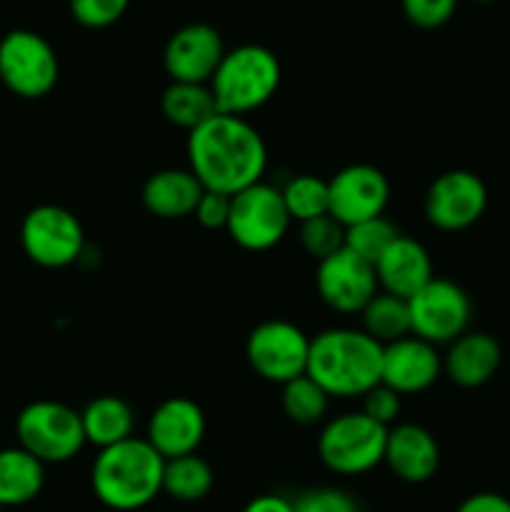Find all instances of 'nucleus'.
I'll use <instances>...</instances> for the list:
<instances>
[{"label":"nucleus","instance_id":"f257e3e1","mask_svg":"<svg viewBox=\"0 0 510 512\" xmlns=\"http://www.w3.org/2000/svg\"><path fill=\"white\" fill-rule=\"evenodd\" d=\"M188 163L205 190L235 195L263 180L268 148L245 118L215 113L188 133Z\"/></svg>","mask_w":510,"mask_h":512},{"label":"nucleus","instance_id":"f03ea898","mask_svg":"<svg viewBox=\"0 0 510 512\" xmlns=\"http://www.w3.org/2000/svg\"><path fill=\"white\" fill-rule=\"evenodd\" d=\"M383 345L365 330L330 328L310 340L308 370L330 398H363L380 383Z\"/></svg>","mask_w":510,"mask_h":512},{"label":"nucleus","instance_id":"7ed1b4c3","mask_svg":"<svg viewBox=\"0 0 510 512\" xmlns=\"http://www.w3.org/2000/svg\"><path fill=\"white\" fill-rule=\"evenodd\" d=\"M165 458L145 438L103 448L90 470V488L105 508L135 512L163 493Z\"/></svg>","mask_w":510,"mask_h":512},{"label":"nucleus","instance_id":"20e7f679","mask_svg":"<svg viewBox=\"0 0 510 512\" xmlns=\"http://www.w3.org/2000/svg\"><path fill=\"white\" fill-rule=\"evenodd\" d=\"M208 85L218 113L243 118L273 98L280 85V63L263 45H238L225 50Z\"/></svg>","mask_w":510,"mask_h":512},{"label":"nucleus","instance_id":"39448f33","mask_svg":"<svg viewBox=\"0 0 510 512\" xmlns=\"http://www.w3.org/2000/svg\"><path fill=\"white\" fill-rule=\"evenodd\" d=\"M15 438L43 465L68 463L83 450L85 433L78 410L58 400H33L15 418Z\"/></svg>","mask_w":510,"mask_h":512},{"label":"nucleus","instance_id":"423d86ee","mask_svg":"<svg viewBox=\"0 0 510 512\" xmlns=\"http://www.w3.org/2000/svg\"><path fill=\"white\" fill-rule=\"evenodd\" d=\"M388 430L365 413H345L325 423L318 438V455L335 475H363L385 458Z\"/></svg>","mask_w":510,"mask_h":512},{"label":"nucleus","instance_id":"0eeeda50","mask_svg":"<svg viewBox=\"0 0 510 512\" xmlns=\"http://www.w3.org/2000/svg\"><path fill=\"white\" fill-rule=\"evenodd\" d=\"M290 215L283 193L275 185L255 183L240 190L230 200V218L225 230L235 245L250 253H265L285 238L290 228Z\"/></svg>","mask_w":510,"mask_h":512},{"label":"nucleus","instance_id":"6e6552de","mask_svg":"<svg viewBox=\"0 0 510 512\" xmlns=\"http://www.w3.org/2000/svg\"><path fill=\"white\" fill-rule=\"evenodd\" d=\"M58 55L43 35L10 30L0 40V83L25 100L45 98L58 83Z\"/></svg>","mask_w":510,"mask_h":512},{"label":"nucleus","instance_id":"1a4fd4ad","mask_svg":"<svg viewBox=\"0 0 510 512\" xmlns=\"http://www.w3.org/2000/svg\"><path fill=\"white\" fill-rule=\"evenodd\" d=\"M410 335L430 345H450L468 333L470 295L448 278H433L408 300Z\"/></svg>","mask_w":510,"mask_h":512},{"label":"nucleus","instance_id":"9d476101","mask_svg":"<svg viewBox=\"0 0 510 512\" xmlns=\"http://www.w3.org/2000/svg\"><path fill=\"white\" fill-rule=\"evenodd\" d=\"M23 253L48 270L68 268L83 255L85 233L80 220L60 205H38L20 225Z\"/></svg>","mask_w":510,"mask_h":512},{"label":"nucleus","instance_id":"9b49d317","mask_svg":"<svg viewBox=\"0 0 510 512\" xmlns=\"http://www.w3.org/2000/svg\"><path fill=\"white\" fill-rule=\"evenodd\" d=\"M310 338L288 320H265L245 340L248 365L268 383L285 385L308 370Z\"/></svg>","mask_w":510,"mask_h":512},{"label":"nucleus","instance_id":"f8f14e48","mask_svg":"<svg viewBox=\"0 0 510 512\" xmlns=\"http://www.w3.org/2000/svg\"><path fill=\"white\" fill-rule=\"evenodd\" d=\"M425 218L433 228L460 233L478 223L488 208V188L470 170H448L430 183L425 193Z\"/></svg>","mask_w":510,"mask_h":512},{"label":"nucleus","instance_id":"ddd939ff","mask_svg":"<svg viewBox=\"0 0 510 512\" xmlns=\"http://www.w3.org/2000/svg\"><path fill=\"white\" fill-rule=\"evenodd\" d=\"M315 288L320 300L335 313H363L365 305L378 293L375 268L358 258L353 250L343 248L330 258L320 260L315 273Z\"/></svg>","mask_w":510,"mask_h":512},{"label":"nucleus","instance_id":"4468645a","mask_svg":"<svg viewBox=\"0 0 510 512\" xmlns=\"http://www.w3.org/2000/svg\"><path fill=\"white\" fill-rule=\"evenodd\" d=\"M330 215L350 228L383 215L390 198V183L383 170L368 163H353L328 180Z\"/></svg>","mask_w":510,"mask_h":512},{"label":"nucleus","instance_id":"2eb2a0df","mask_svg":"<svg viewBox=\"0 0 510 512\" xmlns=\"http://www.w3.org/2000/svg\"><path fill=\"white\" fill-rule=\"evenodd\" d=\"M223 55V38L213 25L190 23L170 35L163 53V65L173 83L208 85Z\"/></svg>","mask_w":510,"mask_h":512},{"label":"nucleus","instance_id":"dca6fc26","mask_svg":"<svg viewBox=\"0 0 510 512\" xmlns=\"http://www.w3.org/2000/svg\"><path fill=\"white\" fill-rule=\"evenodd\" d=\"M443 373V358L435 345L408 335L395 343L383 345V365H380V383L388 385L398 395H415L433 388Z\"/></svg>","mask_w":510,"mask_h":512},{"label":"nucleus","instance_id":"f3484780","mask_svg":"<svg viewBox=\"0 0 510 512\" xmlns=\"http://www.w3.org/2000/svg\"><path fill=\"white\" fill-rule=\"evenodd\" d=\"M205 438V415L195 400L168 398L148 420V440L165 460L195 453Z\"/></svg>","mask_w":510,"mask_h":512},{"label":"nucleus","instance_id":"a211bd4d","mask_svg":"<svg viewBox=\"0 0 510 512\" xmlns=\"http://www.w3.org/2000/svg\"><path fill=\"white\" fill-rule=\"evenodd\" d=\"M383 463L403 483H428L440 468L438 440L423 425H393L388 430V440H385Z\"/></svg>","mask_w":510,"mask_h":512},{"label":"nucleus","instance_id":"6ab92c4d","mask_svg":"<svg viewBox=\"0 0 510 512\" xmlns=\"http://www.w3.org/2000/svg\"><path fill=\"white\" fill-rule=\"evenodd\" d=\"M375 278H378L383 293L410 300L435 278L433 260H430L425 245L408 238V235H398L395 243L375 263Z\"/></svg>","mask_w":510,"mask_h":512},{"label":"nucleus","instance_id":"aec40b11","mask_svg":"<svg viewBox=\"0 0 510 512\" xmlns=\"http://www.w3.org/2000/svg\"><path fill=\"white\" fill-rule=\"evenodd\" d=\"M503 363V348L490 333L468 330L453 340L443 358V373L460 388H480L490 383Z\"/></svg>","mask_w":510,"mask_h":512},{"label":"nucleus","instance_id":"412c9836","mask_svg":"<svg viewBox=\"0 0 510 512\" xmlns=\"http://www.w3.org/2000/svg\"><path fill=\"white\" fill-rule=\"evenodd\" d=\"M205 188L193 173L180 168H165L150 175L143 185V205L148 213L163 220L188 218L195 213Z\"/></svg>","mask_w":510,"mask_h":512},{"label":"nucleus","instance_id":"4be33fe9","mask_svg":"<svg viewBox=\"0 0 510 512\" xmlns=\"http://www.w3.org/2000/svg\"><path fill=\"white\" fill-rule=\"evenodd\" d=\"M45 485V465L35 455L15 448L0 450V508L28 505Z\"/></svg>","mask_w":510,"mask_h":512},{"label":"nucleus","instance_id":"5701e85b","mask_svg":"<svg viewBox=\"0 0 510 512\" xmlns=\"http://www.w3.org/2000/svg\"><path fill=\"white\" fill-rule=\"evenodd\" d=\"M80 420H83L85 443L100 450L133 438L135 413L118 395H100L90 400L80 413Z\"/></svg>","mask_w":510,"mask_h":512},{"label":"nucleus","instance_id":"b1692460","mask_svg":"<svg viewBox=\"0 0 510 512\" xmlns=\"http://www.w3.org/2000/svg\"><path fill=\"white\" fill-rule=\"evenodd\" d=\"M160 108H163L168 123L188 130V133L218 113L210 85L203 83H170L160 100Z\"/></svg>","mask_w":510,"mask_h":512},{"label":"nucleus","instance_id":"393cba45","mask_svg":"<svg viewBox=\"0 0 510 512\" xmlns=\"http://www.w3.org/2000/svg\"><path fill=\"white\" fill-rule=\"evenodd\" d=\"M213 483V468L198 453L165 460L163 493L178 500V503H198V500L208 498Z\"/></svg>","mask_w":510,"mask_h":512},{"label":"nucleus","instance_id":"a878e982","mask_svg":"<svg viewBox=\"0 0 510 512\" xmlns=\"http://www.w3.org/2000/svg\"><path fill=\"white\" fill-rule=\"evenodd\" d=\"M363 325L370 338L380 345H390L410 335V308L408 300L390 293H375L363 308Z\"/></svg>","mask_w":510,"mask_h":512},{"label":"nucleus","instance_id":"bb28decb","mask_svg":"<svg viewBox=\"0 0 510 512\" xmlns=\"http://www.w3.org/2000/svg\"><path fill=\"white\" fill-rule=\"evenodd\" d=\"M280 193H283L290 220L308 223V220L330 213L328 180L318 178V175H295Z\"/></svg>","mask_w":510,"mask_h":512},{"label":"nucleus","instance_id":"cd10ccee","mask_svg":"<svg viewBox=\"0 0 510 512\" xmlns=\"http://www.w3.org/2000/svg\"><path fill=\"white\" fill-rule=\"evenodd\" d=\"M330 395L308 375L283 385V413L295 425H315L328 413Z\"/></svg>","mask_w":510,"mask_h":512},{"label":"nucleus","instance_id":"c85d7f7f","mask_svg":"<svg viewBox=\"0 0 510 512\" xmlns=\"http://www.w3.org/2000/svg\"><path fill=\"white\" fill-rule=\"evenodd\" d=\"M398 235V228L385 215H378V218L363 220V223H355L350 228H345V248L353 250L358 258L368 260L375 268L380 255L395 243Z\"/></svg>","mask_w":510,"mask_h":512},{"label":"nucleus","instance_id":"c756f323","mask_svg":"<svg viewBox=\"0 0 510 512\" xmlns=\"http://www.w3.org/2000/svg\"><path fill=\"white\" fill-rule=\"evenodd\" d=\"M300 245L310 258L320 263V260L330 258L345 248V225L330 213L308 220V223H300Z\"/></svg>","mask_w":510,"mask_h":512},{"label":"nucleus","instance_id":"7c9ffc66","mask_svg":"<svg viewBox=\"0 0 510 512\" xmlns=\"http://www.w3.org/2000/svg\"><path fill=\"white\" fill-rule=\"evenodd\" d=\"M130 0H70V13L83 28H108L118 23Z\"/></svg>","mask_w":510,"mask_h":512},{"label":"nucleus","instance_id":"2f4dec72","mask_svg":"<svg viewBox=\"0 0 510 512\" xmlns=\"http://www.w3.org/2000/svg\"><path fill=\"white\" fill-rule=\"evenodd\" d=\"M295 512H360L358 500L338 488H313L293 500Z\"/></svg>","mask_w":510,"mask_h":512},{"label":"nucleus","instance_id":"473e14b6","mask_svg":"<svg viewBox=\"0 0 510 512\" xmlns=\"http://www.w3.org/2000/svg\"><path fill=\"white\" fill-rule=\"evenodd\" d=\"M458 0H403L405 18L425 30H435L453 18Z\"/></svg>","mask_w":510,"mask_h":512},{"label":"nucleus","instance_id":"72a5a7b5","mask_svg":"<svg viewBox=\"0 0 510 512\" xmlns=\"http://www.w3.org/2000/svg\"><path fill=\"white\" fill-rule=\"evenodd\" d=\"M400 398L403 395L390 390L388 385L378 383L363 395V410L360 413H365L370 420L383 425V428H393V423L400 415Z\"/></svg>","mask_w":510,"mask_h":512},{"label":"nucleus","instance_id":"f704fd0d","mask_svg":"<svg viewBox=\"0 0 510 512\" xmlns=\"http://www.w3.org/2000/svg\"><path fill=\"white\" fill-rule=\"evenodd\" d=\"M230 200L233 195L215 193V190H205L200 198L198 208H195V220L208 230H223L230 218Z\"/></svg>","mask_w":510,"mask_h":512},{"label":"nucleus","instance_id":"c9c22d12","mask_svg":"<svg viewBox=\"0 0 510 512\" xmlns=\"http://www.w3.org/2000/svg\"><path fill=\"white\" fill-rule=\"evenodd\" d=\"M455 512H510V498L485 490V493H475L465 498Z\"/></svg>","mask_w":510,"mask_h":512},{"label":"nucleus","instance_id":"e433bc0d","mask_svg":"<svg viewBox=\"0 0 510 512\" xmlns=\"http://www.w3.org/2000/svg\"><path fill=\"white\" fill-rule=\"evenodd\" d=\"M243 512H295L293 500L283 495H258L245 505Z\"/></svg>","mask_w":510,"mask_h":512},{"label":"nucleus","instance_id":"4c0bfd02","mask_svg":"<svg viewBox=\"0 0 510 512\" xmlns=\"http://www.w3.org/2000/svg\"><path fill=\"white\" fill-rule=\"evenodd\" d=\"M478 3H493V0H478Z\"/></svg>","mask_w":510,"mask_h":512}]
</instances>
